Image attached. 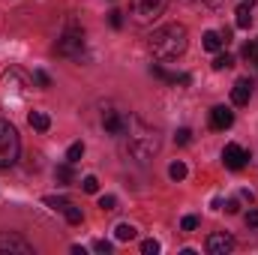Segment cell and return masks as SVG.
Wrapping results in <instances>:
<instances>
[{
  "instance_id": "1",
  "label": "cell",
  "mask_w": 258,
  "mask_h": 255,
  "mask_svg": "<svg viewBox=\"0 0 258 255\" xmlns=\"http://www.w3.org/2000/svg\"><path fill=\"white\" fill-rule=\"evenodd\" d=\"M186 45H189V33H186V27L177 24V21L156 27V30L150 33V39H147V48H150V54H153L156 60H174V57H180V54L186 51Z\"/></svg>"
},
{
  "instance_id": "2",
  "label": "cell",
  "mask_w": 258,
  "mask_h": 255,
  "mask_svg": "<svg viewBox=\"0 0 258 255\" xmlns=\"http://www.w3.org/2000/svg\"><path fill=\"white\" fill-rule=\"evenodd\" d=\"M120 138H126V153L132 159H138V162H147L156 150H159V132L156 129H150L147 123H141L135 114H129V123H126V132L120 135Z\"/></svg>"
},
{
  "instance_id": "3",
  "label": "cell",
  "mask_w": 258,
  "mask_h": 255,
  "mask_svg": "<svg viewBox=\"0 0 258 255\" xmlns=\"http://www.w3.org/2000/svg\"><path fill=\"white\" fill-rule=\"evenodd\" d=\"M18 150H21V141L15 126L9 120H0V168H12L18 159Z\"/></svg>"
},
{
  "instance_id": "4",
  "label": "cell",
  "mask_w": 258,
  "mask_h": 255,
  "mask_svg": "<svg viewBox=\"0 0 258 255\" xmlns=\"http://www.w3.org/2000/svg\"><path fill=\"white\" fill-rule=\"evenodd\" d=\"M165 6H168V0H132L129 3V15L138 24H150L153 18H159L165 12Z\"/></svg>"
},
{
  "instance_id": "5",
  "label": "cell",
  "mask_w": 258,
  "mask_h": 255,
  "mask_svg": "<svg viewBox=\"0 0 258 255\" xmlns=\"http://www.w3.org/2000/svg\"><path fill=\"white\" fill-rule=\"evenodd\" d=\"M57 54H63V57H81L84 54V33L78 27H69L57 39Z\"/></svg>"
},
{
  "instance_id": "6",
  "label": "cell",
  "mask_w": 258,
  "mask_h": 255,
  "mask_svg": "<svg viewBox=\"0 0 258 255\" xmlns=\"http://www.w3.org/2000/svg\"><path fill=\"white\" fill-rule=\"evenodd\" d=\"M204 249H207V255H225V252H231V249H234V237H231L228 231H216V234H210V237H207Z\"/></svg>"
},
{
  "instance_id": "7",
  "label": "cell",
  "mask_w": 258,
  "mask_h": 255,
  "mask_svg": "<svg viewBox=\"0 0 258 255\" xmlns=\"http://www.w3.org/2000/svg\"><path fill=\"white\" fill-rule=\"evenodd\" d=\"M126 123H129L126 111H105V114H102V126H105L108 135H114V138H120V135L126 132Z\"/></svg>"
},
{
  "instance_id": "8",
  "label": "cell",
  "mask_w": 258,
  "mask_h": 255,
  "mask_svg": "<svg viewBox=\"0 0 258 255\" xmlns=\"http://www.w3.org/2000/svg\"><path fill=\"white\" fill-rule=\"evenodd\" d=\"M246 159H249V153H246L240 144H225V150H222V162H225V168L240 171V168L246 165Z\"/></svg>"
},
{
  "instance_id": "9",
  "label": "cell",
  "mask_w": 258,
  "mask_h": 255,
  "mask_svg": "<svg viewBox=\"0 0 258 255\" xmlns=\"http://www.w3.org/2000/svg\"><path fill=\"white\" fill-rule=\"evenodd\" d=\"M0 252H18V255H33V246L24 240V237H18V234H0Z\"/></svg>"
},
{
  "instance_id": "10",
  "label": "cell",
  "mask_w": 258,
  "mask_h": 255,
  "mask_svg": "<svg viewBox=\"0 0 258 255\" xmlns=\"http://www.w3.org/2000/svg\"><path fill=\"white\" fill-rule=\"evenodd\" d=\"M252 87H255V84H252L249 78H237L234 87H231V102H234V105H246V102L252 99Z\"/></svg>"
},
{
  "instance_id": "11",
  "label": "cell",
  "mask_w": 258,
  "mask_h": 255,
  "mask_svg": "<svg viewBox=\"0 0 258 255\" xmlns=\"http://www.w3.org/2000/svg\"><path fill=\"white\" fill-rule=\"evenodd\" d=\"M231 123H234V111L231 108H225V105L210 108V126L213 129H228Z\"/></svg>"
},
{
  "instance_id": "12",
  "label": "cell",
  "mask_w": 258,
  "mask_h": 255,
  "mask_svg": "<svg viewBox=\"0 0 258 255\" xmlns=\"http://www.w3.org/2000/svg\"><path fill=\"white\" fill-rule=\"evenodd\" d=\"M150 72H153L156 78L168 81V84H192V75H186V72H180V75H177V72H165L162 66H156V63L150 66Z\"/></svg>"
},
{
  "instance_id": "13",
  "label": "cell",
  "mask_w": 258,
  "mask_h": 255,
  "mask_svg": "<svg viewBox=\"0 0 258 255\" xmlns=\"http://www.w3.org/2000/svg\"><path fill=\"white\" fill-rule=\"evenodd\" d=\"M27 123L36 129V132H48L51 126V120H48V114H42V111H30V117H27Z\"/></svg>"
},
{
  "instance_id": "14",
  "label": "cell",
  "mask_w": 258,
  "mask_h": 255,
  "mask_svg": "<svg viewBox=\"0 0 258 255\" xmlns=\"http://www.w3.org/2000/svg\"><path fill=\"white\" fill-rule=\"evenodd\" d=\"M54 177H57V183H63V186H69V183L75 180L72 162H63V165H57V168H54Z\"/></svg>"
},
{
  "instance_id": "15",
  "label": "cell",
  "mask_w": 258,
  "mask_h": 255,
  "mask_svg": "<svg viewBox=\"0 0 258 255\" xmlns=\"http://www.w3.org/2000/svg\"><path fill=\"white\" fill-rule=\"evenodd\" d=\"M222 45H225V42H222L219 30H207V33H204V48H207V51H213V54H216Z\"/></svg>"
},
{
  "instance_id": "16",
  "label": "cell",
  "mask_w": 258,
  "mask_h": 255,
  "mask_svg": "<svg viewBox=\"0 0 258 255\" xmlns=\"http://www.w3.org/2000/svg\"><path fill=\"white\" fill-rule=\"evenodd\" d=\"M234 15H237L234 21H237V27H240V30H246V27H252V15H249V6H246V3H243V6H240V9H237Z\"/></svg>"
},
{
  "instance_id": "17",
  "label": "cell",
  "mask_w": 258,
  "mask_h": 255,
  "mask_svg": "<svg viewBox=\"0 0 258 255\" xmlns=\"http://www.w3.org/2000/svg\"><path fill=\"white\" fill-rule=\"evenodd\" d=\"M135 234H138V231H135V225H129V222H120V225L114 228V237H117V240H132Z\"/></svg>"
},
{
  "instance_id": "18",
  "label": "cell",
  "mask_w": 258,
  "mask_h": 255,
  "mask_svg": "<svg viewBox=\"0 0 258 255\" xmlns=\"http://www.w3.org/2000/svg\"><path fill=\"white\" fill-rule=\"evenodd\" d=\"M63 216H66L69 225H81V219H84V216H81V207H75L72 201H69V207L63 210Z\"/></svg>"
},
{
  "instance_id": "19",
  "label": "cell",
  "mask_w": 258,
  "mask_h": 255,
  "mask_svg": "<svg viewBox=\"0 0 258 255\" xmlns=\"http://www.w3.org/2000/svg\"><path fill=\"white\" fill-rule=\"evenodd\" d=\"M81 156H84V144H81V141L69 144V150H66V162H72V165H75V162H78Z\"/></svg>"
},
{
  "instance_id": "20",
  "label": "cell",
  "mask_w": 258,
  "mask_h": 255,
  "mask_svg": "<svg viewBox=\"0 0 258 255\" xmlns=\"http://www.w3.org/2000/svg\"><path fill=\"white\" fill-rule=\"evenodd\" d=\"M42 201H45V204H48L51 210H57V213H63L66 207H69V201H66V198H57V195H45Z\"/></svg>"
},
{
  "instance_id": "21",
  "label": "cell",
  "mask_w": 258,
  "mask_h": 255,
  "mask_svg": "<svg viewBox=\"0 0 258 255\" xmlns=\"http://www.w3.org/2000/svg\"><path fill=\"white\" fill-rule=\"evenodd\" d=\"M168 177H171V180H183V177H186V165H183V162H171V165H168Z\"/></svg>"
},
{
  "instance_id": "22",
  "label": "cell",
  "mask_w": 258,
  "mask_h": 255,
  "mask_svg": "<svg viewBox=\"0 0 258 255\" xmlns=\"http://www.w3.org/2000/svg\"><path fill=\"white\" fill-rule=\"evenodd\" d=\"M231 66H234V57L231 54H216L213 57V69H219V72L222 69H231Z\"/></svg>"
},
{
  "instance_id": "23",
  "label": "cell",
  "mask_w": 258,
  "mask_h": 255,
  "mask_svg": "<svg viewBox=\"0 0 258 255\" xmlns=\"http://www.w3.org/2000/svg\"><path fill=\"white\" fill-rule=\"evenodd\" d=\"M81 189L87 192V195H96V192H99V180H96L93 174H87V177L81 180Z\"/></svg>"
},
{
  "instance_id": "24",
  "label": "cell",
  "mask_w": 258,
  "mask_h": 255,
  "mask_svg": "<svg viewBox=\"0 0 258 255\" xmlns=\"http://www.w3.org/2000/svg\"><path fill=\"white\" fill-rule=\"evenodd\" d=\"M108 24H111L114 30H120V27H123V12H120V9H111V12H108Z\"/></svg>"
},
{
  "instance_id": "25",
  "label": "cell",
  "mask_w": 258,
  "mask_h": 255,
  "mask_svg": "<svg viewBox=\"0 0 258 255\" xmlns=\"http://www.w3.org/2000/svg\"><path fill=\"white\" fill-rule=\"evenodd\" d=\"M174 141H177V144H189V141H192V129L180 126L177 132H174Z\"/></svg>"
},
{
  "instance_id": "26",
  "label": "cell",
  "mask_w": 258,
  "mask_h": 255,
  "mask_svg": "<svg viewBox=\"0 0 258 255\" xmlns=\"http://www.w3.org/2000/svg\"><path fill=\"white\" fill-rule=\"evenodd\" d=\"M240 54H243V60H252V57H258V42H246Z\"/></svg>"
},
{
  "instance_id": "27",
  "label": "cell",
  "mask_w": 258,
  "mask_h": 255,
  "mask_svg": "<svg viewBox=\"0 0 258 255\" xmlns=\"http://www.w3.org/2000/svg\"><path fill=\"white\" fill-rule=\"evenodd\" d=\"M33 81H36L39 87H51V78H48V72H42V69L33 72Z\"/></svg>"
},
{
  "instance_id": "28",
  "label": "cell",
  "mask_w": 258,
  "mask_h": 255,
  "mask_svg": "<svg viewBox=\"0 0 258 255\" xmlns=\"http://www.w3.org/2000/svg\"><path fill=\"white\" fill-rule=\"evenodd\" d=\"M99 207H102V210H117V198H114V195H102V198H99Z\"/></svg>"
},
{
  "instance_id": "29",
  "label": "cell",
  "mask_w": 258,
  "mask_h": 255,
  "mask_svg": "<svg viewBox=\"0 0 258 255\" xmlns=\"http://www.w3.org/2000/svg\"><path fill=\"white\" fill-rule=\"evenodd\" d=\"M141 252L144 255H156L159 252V240H144V243H141Z\"/></svg>"
},
{
  "instance_id": "30",
  "label": "cell",
  "mask_w": 258,
  "mask_h": 255,
  "mask_svg": "<svg viewBox=\"0 0 258 255\" xmlns=\"http://www.w3.org/2000/svg\"><path fill=\"white\" fill-rule=\"evenodd\" d=\"M180 228H183V231H195V228H198V219H195V216H183Z\"/></svg>"
},
{
  "instance_id": "31",
  "label": "cell",
  "mask_w": 258,
  "mask_h": 255,
  "mask_svg": "<svg viewBox=\"0 0 258 255\" xmlns=\"http://www.w3.org/2000/svg\"><path fill=\"white\" fill-rule=\"evenodd\" d=\"M93 249H96V252H111V243H108V240H96V243H93Z\"/></svg>"
},
{
  "instance_id": "32",
  "label": "cell",
  "mask_w": 258,
  "mask_h": 255,
  "mask_svg": "<svg viewBox=\"0 0 258 255\" xmlns=\"http://www.w3.org/2000/svg\"><path fill=\"white\" fill-rule=\"evenodd\" d=\"M246 225H249V228H258V210H249V213H246Z\"/></svg>"
},
{
  "instance_id": "33",
  "label": "cell",
  "mask_w": 258,
  "mask_h": 255,
  "mask_svg": "<svg viewBox=\"0 0 258 255\" xmlns=\"http://www.w3.org/2000/svg\"><path fill=\"white\" fill-rule=\"evenodd\" d=\"M225 210H228V213H237V210H240V204H237V201H228V204H225Z\"/></svg>"
},
{
  "instance_id": "34",
  "label": "cell",
  "mask_w": 258,
  "mask_h": 255,
  "mask_svg": "<svg viewBox=\"0 0 258 255\" xmlns=\"http://www.w3.org/2000/svg\"><path fill=\"white\" fill-rule=\"evenodd\" d=\"M207 6H222V0H204Z\"/></svg>"
},
{
  "instance_id": "35",
  "label": "cell",
  "mask_w": 258,
  "mask_h": 255,
  "mask_svg": "<svg viewBox=\"0 0 258 255\" xmlns=\"http://www.w3.org/2000/svg\"><path fill=\"white\" fill-rule=\"evenodd\" d=\"M249 63L255 66V75H258V57H252V60H249Z\"/></svg>"
},
{
  "instance_id": "36",
  "label": "cell",
  "mask_w": 258,
  "mask_h": 255,
  "mask_svg": "<svg viewBox=\"0 0 258 255\" xmlns=\"http://www.w3.org/2000/svg\"><path fill=\"white\" fill-rule=\"evenodd\" d=\"M243 3H246V6H252V3H255V0H243Z\"/></svg>"
}]
</instances>
